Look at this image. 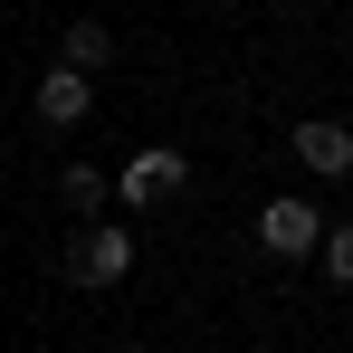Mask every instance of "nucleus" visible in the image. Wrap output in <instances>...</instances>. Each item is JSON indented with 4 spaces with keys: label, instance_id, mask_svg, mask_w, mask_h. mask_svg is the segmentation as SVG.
<instances>
[{
    "label": "nucleus",
    "instance_id": "obj_2",
    "mask_svg": "<svg viewBox=\"0 0 353 353\" xmlns=\"http://www.w3.org/2000/svg\"><path fill=\"white\" fill-rule=\"evenodd\" d=\"M258 239H268V258H305L325 239V220H315V201H268L258 210Z\"/></svg>",
    "mask_w": 353,
    "mask_h": 353
},
{
    "label": "nucleus",
    "instance_id": "obj_1",
    "mask_svg": "<svg viewBox=\"0 0 353 353\" xmlns=\"http://www.w3.org/2000/svg\"><path fill=\"white\" fill-rule=\"evenodd\" d=\"M181 181H191V153H172V143L134 153V163H124V210H153V201H172Z\"/></svg>",
    "mask_w": 353,
    "mask_h": 353
},
{
    "label": "nucleus",
    "instance_id": "obj_4",
    "mask_svg": "<svg viewBox=\"0 0 353 353\" xmlns=\"http://www.w3.org/2000/svg\"><path fill=\"white\" fill-rule=\"evenodd\" d=\"M124 268H134V230H86V248H77V277H86V287H115Z\"/></svg>",
    "mask_w": 353,
    "mask_h": 353
},
{
    "label": "nucleus",
    "instance_id": "obj_7",
    "mask_svg": "<svg viewBox=\"0 0 353 353\" xmlns=\"http://www.w3.org/2000/svg\"><path fill=\"white\" fill-rule=\"evenodd\" d=\"M58 191H67V210H96V201H105V172H96V163H77Z\"/></svg>",
    "mask_w": 353,
    "mask_h": 353
},
{
    "label": "nucleus",
    "instance_id": "obj_5",
    "mask_svg": "<svg viewBox=\"0 0 353 353\" xmlns=\"http://www.w3.org/2000/svg\"><path fill=\"white\" fill-rule=\"evenodd\" d=\"M86 105H96V86H86L77 67H48V77H39V115L48 124H86Z\"/></svg>",
    "mask_w": 353,
    "mask_h": 353
},
{
    "label": "nucleus",
    "instance_id": "obj_6",
    "mask_svg": "<svg viewBox=\"0 0 353 353\" xmlns=\"http://www.w3.org/2000/svg\"><path fill=\"white\" fill-rule=\"evenodd\" d=\"M105 58H115V39H105L96 19H77V29H67V67L86 77V67H105Z\"/></svg>",
    "mask_w": 353,
    "mask_h": 353
},
{
    "label": "nucleus",
    "instance_id": "obj_8",
    "mask_svg": "<svg viewBox=\"0 0 353 353\" xmlns=\"http://www.w3.org/2000/svg\"><path fill=\"white\" fill-rule=\"evenodd\" d=\"M315 258H325V268L353 287V230H325V239H315Z\"/></svg>",
    "mask_w": 353,
    "mask_h": 353
},
{
    "label": "nucleus",
    "instance_id": "obj_3",
    "mask_svg": "<svg viewBox=\"0 0 353 353\" xmlns=\"http://www.w3.org/2000/svg\"><path fill=\"white\" fill-rule=\"evenodd\" d=\"M296 163H305L315 181H344L353 172V134L344 124H296Z\"/></svg>",
    "mask_w": 353,
    "mask_h": 353
}]
</instances>
